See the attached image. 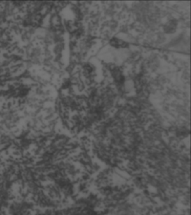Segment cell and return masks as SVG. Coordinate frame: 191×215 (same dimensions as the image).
Here are the masks:
<instances>
[{"label":"cell","mask_w":191,"mask_h":215,"mask_svg":"<svg viewBox=\"0 0 191 215\" xmlns=\"http://www.w3.org/2000/svg\"><path fill=\"white\" fill-rule=\"evenodd\" d=\"M110 44L114 47H125L127 45V43H125L124 41L120 40V39H113L111 40Z\"/></svg>","instance_id":"6da1fadb"}]
</instances>
